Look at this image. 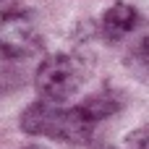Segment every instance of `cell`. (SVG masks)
I'll return each instance as SVG.
<instances>
[{
  "label": "cell",
  "mask_w": 149,
  "mask_h": 149,
  "mask_svg": "<svg viewBox=\"0 0 149 149\" xmlns=\"http://www.w3.org/2000/svg\"><path fill=\"white\" fill-rule=\"evenodd\" d=\"M21 131L29 136H47L68 144H86L94 134V123H89L79 107H63V102H31L21 118Z\"/></svg>",
  "instance_id": "obj_1"
},
{
  "label": "cell",
  "mask_w": 149,
  "mask_h": 149,
  "mask_svg": "<svg viewBox=\"0 0 149 149\" xmlns=\"http://www.w3.org/2000/svg\"><path fill=\"white\" fill-rule=\"evenodd\" d=\"M84 76H86V68L76 55L55 52L45 58V63L39 65L34 76V89L45 102H65L79 92Z\"/></svg>",
  "instance_id": "obj_2"
},
{
  "label": "cell",
  "mask_w": 149,
  "mask_h": 149,
  "mask_svg": "<svg viewBox=\"0 0 149 149\" xmlns=\"http://www.w3.org/2000/svg\"><path fill=\"white\" fill-rule=\"evenodd\" d=\"M24 149H39V147H24Z\"/></svg>",
  "instance_id": "obj_6"
},
{
  "label": "cell",
  "mask_w": 149,
  "mask_h": 149,
  "mask_svg": "<svg viewBox=\"0 0 149 149\" xmlns=\"http://www.w3.org/2000/svg\"><path fill=\"white\" fill-rule=\"evenodd\" d=\"M120 105H123L120 94L110 89V92H100V94L86 97V100H84L81 105H76V107H79V113H81L89 123H97V120H102V118H107V115L118 113V110H120Z\"/></svg>",
  "instance_id": "obj_5"
},
{
  "label": "cell",
  "mask_w": 149,
  "mask_h": 149,
  "mask_svg": "<svg viewBox=\"0 0 149 149\" xmlns=\"http://www.w3.org/2000/svg\"><path fill=\"white\" fill-rule=\"evenodd\" d=\"M39 50V29L21 10H0V52L8 58H29Z\"/></svg>",
  "instance_id": "obj_3"
},
{
  "label": "cell",
  "mask_w": 149,
  "mask_h": 149,
  "mask_svg": "<svg viewBox=\"0 0 149 149\" xmlns=\"http://www.w3.org/2000/svg\"><path fill=\"white\" fill-rule=\"evenodd\" d=\"M139 24V13L128 5V3H115L102 13V37L107 42H120L126 34L134 31V26Z\"/></svg>",
  "instance_id": "obj_4"
}]
</instances>
